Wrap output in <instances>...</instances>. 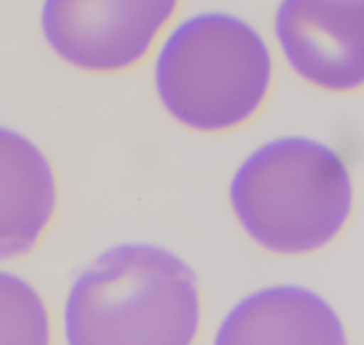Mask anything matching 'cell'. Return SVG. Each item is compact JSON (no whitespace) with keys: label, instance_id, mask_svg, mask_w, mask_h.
I'll return each instance as SVG.
<instances>
[{"label":"cell","instance_id":"7a4b0ae2","mask_svg":"<svg viewBox=\"0 0 364 345\" xmlns=\"http://www.w3.org/2000/svg\"><path fill=\"white\" fill-rule=\"evenodd\" d=\"M230 202L253 243L279 255H309L343 234L355 187L338 150L287 135L266 142L240 163Z\"/></svg>","mask_w":364,"mask_h":345},{"label":"cell","instance_id":"ba28073f","mask_svg":"<svg viewBox=\"0 0 364 345\" xmlns=\"http://www.w3.org/2000/svg\"><path fill=\"white\" fill-rule=\"evenodd\" d=\"M0 345H54V319L41 292L0 270Z\"/></svg>","mask_w":364,"mask_h":345},{"label":"cell","instance_id":"6da1fadb","mask_svg":"<svg viewBox=\"0 0 364 345\" xmlns=\"http://www.w3.org/2000/svg\"><path fill=\"white\" fill-rule=\"evenodd\" d=\"M202 322L196 270L150 243L97 255L75 277L63 311L67 345H196Z\"/></svg>","mask_w":364,"mask_h":345},{"label":"cell","instance_id":"3957f363","mask_svg":"<svg viewBox=\"0 0 364 345\" xmlns=\"http://www.w3.org/2000/svg\"><path fill=\"white\" fill-rule=\"evenodd\" d=\"M274 56L264 35L225 11L180 20L163 37L154 86L165 112L200 133L249 124L274 88Z\"/></svg>","mask_w":364,"mask_h":345},{"label":"cell","instance_id":"277c9868","mask_svg":"<svg viewBox=\"0 0 364 345\" xmlns=\"http://www.w3.org/2000/svg\"><path fill=\"white\" fill-rule=\"evenodd\" d=\"M182 0H43L41 33L67 65L116 75L139 67L169 33Z\"/></svg>","mask_w":364,"mask_h":345},{"label":"cell","instance_id":"52a82bcc","mask_svg":"<svg viewBox=\"0 0 364 345\" xmlns=\"http://www.w3.org/2000/svg\"><path fill=\"white\" fill-rule=\"evenodd\" d=\"M215 345H349L334 307L302 285H270L242 298Z\"/></svg>","mask_w":364,"mask_h":345},{"label":"cell","instance_id":"5b68a950","mask_svg":"<svg viewBox=\"0 0 364 345\" xmlns=\"http://www.w3.org/2000/svg\"><path fill=\"white\" fill-rule=\"evenodd\" d=\"M274 37L306 84L336 95L364 88V0H281Z\"/></svg>","mask_w":364,"mask_h":345},{"label":"cell","instance_id":"8992f818","mask_svg":"<svg viewBox=\"0 0 364 345\" xmlns=\"http://www.w3.org/2000/svg\"><path fill=\"white\" fill-rule=\"evenodd\" d=\"M58 208L60 185L50 156L28 135L0 124V262L33 253Z\"/></svg>","mask_w":364,"mask_h":345}]
</instances>
